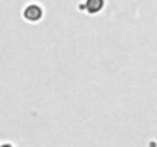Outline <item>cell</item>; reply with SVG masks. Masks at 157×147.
Masks as SVG:
<instances>
[{
    "label": "cell",
    "instance_id": "6da1fadb",
    "mask_svg": "<svg viewBox=\"0 0 157 147\" xmlns=\"http://www.w3.org/2000/svg\"><path fill=\"white\" fill-rule=\"evenodd\" d=\"M41 15H43V11L37 5H31L25 9V18H28L29 22H37L41 18Z\"/></svg>",
    "mask_w": 157,
    "mask_h": 147
},
{
    "label": "cell",
    "instance_id": "7a4b0ae2",
    "mask_svg": "<svg viewBox=\"0 0 157 147\" xmlns=\"http://www.w3.org/2000/svg\"><path fill=\"white\" fill-rule=\"evenodd\" d=\"M86 5H87V9H89L90 14H96V12H99L102 9L104 0H87Z\"/></svg>",
    "mask_w": 157,
    "mask_h": 147
},
{
    "label": "cell",
    "instance_id": "3957f363",
    "mask_svg": "<svg viewBox=\"0 0 157 147\" xmlns=\"http://www.w3.org/2000/svg\"><path fill=\"white\" fill-rule=\"evenodd\" d=\"M3 147H11V146H3Z\"/></svg>",
    "mask_w": 157,
    "mask_h": 147
}]
</instances>
